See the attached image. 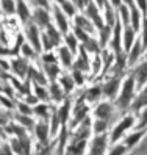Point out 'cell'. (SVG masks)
<instances>
[{"mask_svg": "<svg viewBox=\"0 0 147 155\" xmlns=\"http://www.w3.org/2000/svg\"><path fill=\"white\" fill-rule=\"evenodd\" d=\"M145 125H147V107L144 108V111L141 113V122H139L138 127H139V129H144Z\"/></svg>", "mask_w": 147, "mask_h": 155, "instance_id": "obj_50", "label": "cell"}, {"mask_svg": "<svg viewBox=\"0 0 147 155\" xmlns=\"http://www.w3.org/2000/svg\"><path fill=\"white\" fill-rule=\"evenodd\" d=\"M72 21H74V27H77V28L86 31V33H88V35H91V36H93V33L96 31L94 24L91 22V21L88 19V17H86L83 13H77L75 16L72 17Z\"/></svg>", "mask_w": 147, "mask_h": 155, "instance_id": "obj_13", "label": "cell"}, {"mask_svg": "<svg viewBox=\"0 0 147 155\" xmlns=\"http://www.w3.org/2000/svg\"><path fill=\"white\" fill-rule=\"evenodd\" d=\"M22 33H24V36H25V41L28 42L38 53H42V47H41V30L38 28V27H36V25L30 21L28 24L24 25Z\"/></svg>", "mask_w": 147, "mask_h": 155, "instance_id": "obj_2", "label": "cell"}, {"mask_svg": "<svg viewBox=\"0 0 147 155\" xmlns=\"http://www.w3.org/2000/svg\"><path fill=\"white\" fill-rule=\"evenodd\" d=\"M41 61H42V64H58L57 52H42Z\"/></svg>", "mask_w": 147, "mask_h": 155, "instance_id": "obj_38", "label": "cell"}, {"mask_svg": "<svg viewBox=\"0 0 147 155\" xmlns=\"http://www.w3.org/2000/svg\"><path fill=\"white\" fill-rule=\"evenodd\" d=\"M111 6H114V8H119L122 5V0H111V3H109Z\"/></svg>", "mask_w": 147, "mask_h": 155, "instance_id": "obj_52", "label": "cell"}, {"mask_svg": "<svg viewBox=\"0 0 147 155\" xmlns=\"http://www.w3.org/2000/svg\"><path fill=\"white\" fill-rule=\"evenodd\" d=\"M42 68H44V71H42L44 75L47 80H50V83L52 81H57L58 77L63 74L60 64H42Z\"/></svg>", "mask_w": 147, "mask_h": 155, "instance_id": "obj_21", "label": "cell"}, {"mask_svg": "<svg viewBox=\"0 0 147 155\" xmlns=\"http://www.w3.org/2000/svg\"><path fill=\"white\" fill-rule=\"evenodd\" d=\"M106 143H108V138H106L105 133L96 135L93 138V141H91V144H89L88 155H103L105 149H106Z\"/></svg>", "mask_w": 147, "mask_h": 155, "instance_id": "obj_12", "label": "cell"}, {"mask_svg": "<svg viewBox=\"0 0 147 155\" xmlns=\"http://www.w3.org/2000/svg\"><path fill=\"white\" fill-rule=\"evenodd\" d=\"M72 33L75 35V38L78 39V42L80 44H83V42H86L89 38H91V35H88L86 31H83V30H80V28H77V27H72Z\"/></svg>", "mask_w": 147, "mask_h": 155, "instance_id": "obj_41", "label": "cell"}, {"mask_svg": "<svg viewBox=\"0 0 147 155\" xmlns=\"http://www.w3.org/2000/svg\"><path fill=\"white\" fill-rule=\"evenodd\" d=\"M111 33H113V27H108V25H103L102 28L99 30V45L100 49H105L106 44L109 42V39H111Z\"/></svg>", "mask_w": 147, "mask_h": 155, "instance_id": "obj_24", "label": "cell"}, {"mask_svg": "<svg viewBox=\"0 0 147 155\" xmlns=\"http://www.w3.org/2000/svg\"><path fill=\"white\" fill-rule=\"evenodd\" d=\"M8 122H10V113L5 108H0V127H5Z\"/></svg>", "mask_w": 147, "mask_h": 155, "instance_id": "obj_47", "label": "cell"}, {"mask_svg": "<svg viewBox=\"0 0 147 155\" xmlns=\"http://www.w3.org/2000/svg\"><path fill=\"white\" fill-rule=\"evenodd\" d=\"M135 6L142 16H147V0H135Z\"/></svg>", "mask_w": 147, "mask_h": 155, "instance_id": "obj_46", "label": "cell"}, {"mask_svg": "<svg viewBox=\"0 0 147 155\" xmlns=\"http://www.w3.org/2000/svg\"><path fill=\"white\" fill-rule=\"evenodd\" d=\"M16 122L19 124V125H22L25 130H33L34 129V119L31 116H25V114H19L17 113V116H16Z\"/></svg>", "mask_w": 147, "mask_h": 155, "instance_id": "obj_31", "label": "cell"}, {"mask_svg": "<svg viewBox=\"0 0 147 155\" xmlns=\"http://www.w3.org/2000/svg\"><path fill=\"white\" fill-rule=\"evenodd\" d=\"M2 16L3 14H2V10H0V27H2Z\"/></svg>", "mask_w": 147, "mask_h": 155, "instance_id": "obj_55", "label": "cell"}, {"mask_svg": "<svg viewBox=\"0 0 147 155\" xmlns=\"http://www.w3.org/2000/svg\"><path fill=\"white\" fill-rule=\"evenodd\" d=\"M49 94H50V99L53 100V102H57V104H61L64 100V91L60 86L58 81H52V83H50Z\"/></svg>", "mask_w": 147, "mask_h": 155, "instance_id": "obj_23", "label": "cell"}, {"mask_svg": "<svg viewBox=\"0 0 147 155\" xmlns=\"http://www.w3.org/2000/svg\"><path fill=\"white\" fill-rule=\"evenodd\" d=\"M80 45H81V47H83L88 53H96V55H97V53L100 52V45H99V42L93 38V36H91V38H89L86 42L80 44Z\"/></svg>", "mask_w": 147, "mask_h": 155, "instance_id": "obj_36", "label": "cell"}, {"mask_svg": "<svg viewBox=\"0 0 147 155\" xmlns=\"http://www.w3.org/2000/svg\"><path fill=\"white\" fill-rule=\"evenodd\" d=\"M42 31L49 36V39L53 42V45H55L57 49H58L60 45L63 44V35L58 31V28H57V27H55L53 24H50V25L47 27V28H44Z\"/></svg>", "mask_w": 147, "mask_h": 155, "instance_id": "obj_20", "label": "cell"}, {"mask_svg": "<svg viewBox=\"0 0 147 155\" xmlns=\"http://www.w3.org/2000/svg\"><path fill=\"white\" fill-rule=\"evenodd\" d=\"M64 2H66V0H53V5H58V6H60V5H63Z\"/></svg>", "mask_w": 147, "mask_h": 155, "instance_id": "obj_53", "label": "cell"}, {"mask_svg": "<svg viewBox=\"0 0 147 155\" xmlns=\"http://www.w3.org/2000/svg\"><path fill=\"white\" fill-rule=\"evenodd\" d=\"M2 93H3V83L0 81V94H2Z\"/></svg>", "mask_w": 147, "mask_h": 155, "instance_id": "obj_54", "label": "cell"}, {"mask_svg": "<svg viewBox=\"0 0 147 155\" xmlns=\"http://www.w3.org/2000/svg\"><path fill=\"white\" fill-rule=\"evenodd\" d=\"M119 88H121V80H119V77H113L109 81L102 85V94L106 96L108 99H113L117 94Z\"/></svg>", "mask_w": 147, "mask_h": 155, "instance_id": "obj_16", "label": "cell"}, {"mask_svg": "<svg viewBox=\"0 0 147 155\" xmlns=\"http://www.w3.org/2000/svg\"><path fill=\"white\" fill-rule=\"evenodd\" d=\"M89 2H91V0H75V5H77L78 10H85V6H86Z\"/></svg>", "mask_w": 147, "mask_h": 155, "instance_id": "obj_51", "label": "cell"}, {"mask_svg": "<svg viewBox=\"0 0 147 155\" xmlns=\"http://www.w3.org/2000/svg\"><path fill=\"white\" fill-rule=\"evenodd\" d=\"M17 111L19 114H25V116H31L33 114V107H30L25 102H17Z\"/></svg>", "mask_w": 147, "mask_h": 155, "instance_id": "obj_43", "label": "cell"}, {"mask_svg": "<svg viewBox=\"0 0 147 155\" xmlns=\"http://www.w3.org/2000/svg\"><path fill=\"white\" fill-rule=\"evenodd\" d=\"M33 114H36L39 119H49L50 116V107L44 102H38L33 107Z\"/></svg>", "mask_w": 147, "mask_h": 155, "instance_id": "obj_29", "label": "cell"}, {"mask_svg": "<svg viewBox=\"0 0 147 155\" xmlns=\"http://www.w3.org/2000/svg\"><path fill=\"white\" fill-rule=\"evenodd\" d=\"M0 155H14V152L10 147V144H6V143L0 144Z\"/></svg>", "mask_w": 147, "mask_h": 155, "instance_id": "obj_49", "label": "cell"}, {"mask_svg": "<svg viewBox=\"0 0 147 155\" xmlns=\"http://www.w3.org/2000/svg\"><path fill=\"white\" fill-rule=\"evenodd\" d=\"M72 80H74V83H75L77 86H81L85 83V77H83V72H80V71H75V69H72V74H70Z\"/></svg>", "mask_w": 147, "mask_h": 155, "instance_id": "obj_44", "label": "cell"}, {"mask_svg": "<svg viewBox=\"0 0 147 155\" xmlns=\"http://www.w3.org/2000/svg\"><path fill=\"white\" fill-rule=\"evenodd\" d=\"M141 28H142V38H141V42H142V47L145 49V47H147V16L142 17Z\"/></svg>", "mask_w": 147, "mask_h": 155, "instance_id": "obj_45", "label": "cell"}, {"mask_svg": "<svg viewBox=\"0 0 147 155\" xmlns=\"http://www.w3.org/2000/svg\"><path fill=\"white\" fill-rule=\"evenodd\" d=\"M30 6L31 8H44V10H52V5H50V0H30Z\"/></svg>", "mask_w": 147, "mask_h": 155, "instance_id": "obj_42", "label": "cell"}, {"mask_svg": "<svg viewBox=\"0 0 147 155\" xmlns=\"http://www.w3.org/2000/svg\"><path fill=\"white\" fill-rule=\"evenodd\" d=\"M135 35H136V31L132 28L130 25L122 27V50H124V52H128V50L132 49V45H133L135 41H136Z\"/></svg>", "mask_w": 147, "mask_h": 155, "instance_id": "obj_15", "label": "cell"}, {"mask_svg": "<svg viewBox=\"0 0 147 155\" xmlns=\"http://www.w3.org/2000/svg\"><path fill=\"white\" fill-rule=\"evenodd\" d=\"M31 22L39 30H44L52 24V13L44 8H31Z\"/></svg>", "mask_w": 147, "mask_h": 155, "instance_id": "obj_5", "label": "cell"}, {"mask_svg": "<svg viewBox=\"0 0 147 155\" xmlns=\"http://www.w3.org/2000/svg\"><path fill=\"white\" fill-rule=\"evenodd\" d=\"M144 136V132L141 130V132H136V133H133V135H130V136H127V140H125V146H127V149H132V147H135L136 146V143L139 141L141 138Z\"/></svg>", "mask_w": 147, "mask_h": 155, "instance_id": "obj_39", "label": "cell"}, {"mask_svg": "<svg viewBox=\"0 0 147 155\" xmlns=\"http://www.w3.org/2000/svg\"><path fill=\"white\" fill-rule=\"evenodd\" d=\"M94 114H96L97 119H102V121H106V122H108V119H109V117H111V114H113V107H111V104H109V102L99 104L97 108H96V111H94Z\"/></svg>", "mask_w": 147, "mask_h": 155, "instance_id": "obj_18", "label": "cell"}, {"mask_svg": "<svg viewBox=\"0 0 147 155\" xmlns=\"http://www.w3.org/2000/svg\"><path fill=\"white\" fill-rule=\"evenodd\" d=\"M0 136H3V127H0Z\"/></svg>", "mask_w": 147, "mask_h": 155, "instance_id": "obj_56", "label": "cell"}, {"mask_svg": "<svg viewBox=\"0 0 147 155\" xmlns=\"http://www.w3.org/2000/svg\"><path fill=\"white\" fill-rule=\"evenodd\" d=\"M133 77H135V83L138 86H144L145 85V81H147V60L142 61L141 64L135 69Z\"/></svg>", "mask_w": 147, "mask_h": 155, "instance_id": "obj_19", "label": "cell"}, {"mask_svg": "<svg viewBox=\"0 0 147 155\" xmlns=\"http://www.w3.org/2000/svg\"><path fill=\"white\" fill-rule=\"evenodd\" d=\"M36 138L41 144H45L49 141V136H50V124L49 119H39L34 122V129H33Z\"/></svg>", "mask_w": 147, "mask_h": 155, "instance_id": "obj_10", "label": "cell"}, {"mask_svg": "<svg viewBox=\"0 0 147 155\" xmlns=\"http://www.w3.org/2000/svg\"><path fill=\"white\" fill-rule=\"evenodd\" d=\"M103 22L108 27H114V24L117 22V16L114 13V8L109 3H106L105 8H103Z\"/></svg>", "mask_w": 147, "mask_h": 155, "instance_id": "obj_28", "label": "cell"}, {"mask_svg": "<svg viewBox=\"0 0 147 155\" xmlns=\"http://www.w3.org/2000/svg\"><path fill=\"white\" fill-rule=\"evenodd\" d=\"M78 57H77V60H74V64H72V69H75V71H80V72H88V71H91V58H89V55H88V52L81 47H78Z\"/></svg>", "mask_w": 147, "mask_h": 155, "instance_id": "obj_9", "label": "cell"}, {"mask_svg": "<svg viewBox=\"0 0 147 155\" xmlns=\"http://www.w3.org/2000/svg\"><path fill=\"white\" fill-rule=\"evenodd\" d=\"M33 91H34V97L41 100V102H47V100H50V94H49V89L45 86H41V85H33Z\"/></svg>", "mask_w": 147, "mask_h": 155, "instance_id": "obj_32", "label": "cell"}, {"mask_svg": "<svg viewBox=\"0 0 147 155\" xmlns=\"http://www.w3.org/2000/svg\"><path fill=\"white\" fill-rule=\"evenodd\" d=\"M63 45H66V47L72 52V53H77L78 52V47H80V42L78 39L75 38V35L72 31H69L66 36H63Z\"/></svg>", "mask_w": 147, "mask_h": 155, "instance_id": "obj_27", "label": "cell"}, {"mask_svg": "<svg viewBox=\"0 0 147 155\" xmlns=\"http://www.w3.org/2000/svg\"><path fill=\"white\" fill-rule=\"evenodd\" d=\"M16 16L22 25L31 21V6L28 0H16Z\"/></svg>", "mask_w": 147, "mask_h": 155, "instance_id": "obj_8", "label": "cell"}, {"mask_svg": "<svg viewBox=\"0 0 147 155\" xmlns=\"http://www.w3.org/2000/svg\"><path fill=\"white\" fill-rule=\"evenodd\" d=\"M133 124H135V117H133V116H125L124 119L113 129L111 136H109V141H111V143L117 141V140L124 135V132H127L130 127H133Z\"/></svg>", "mask_w": 147, "mask_h": 155, "instance_id": "obj_11", "label": "cell"}, {"mask_svg": "<svg viewBox=\"0 0 147 155\" xmlns=\"http://www.w3.org/2000/svg\"><path fill=\"white\" fill-rule=\"evenodd\" d=\"M60 8H61V11L66 14L67 17H74L77 13H78V8H77V5L74 3V2H70V0H66L63 5H60Z\"/></svg>", "mask_w": 147, "mask_h": 155, "instance_id": "obj_34", "label": "cell"}, {"mask_svg": "<svg viewBox=\"0 0 147 155\" xmlns=\"http://www.w3.org/2000/svg\"><path fill=\"white\" fill-rule=\"evenodd\" d=\"M106 125H108L106 121L96 119L94 124H93V132H94L96 135H102V133H105V130H106Z\"/></svg>", "mask_w": 147, "mask_h": 155, "instance_id": "obj_40", "label": "cell"}, {"mask_svg": "<svg viewBox=\"0 0 147 155\" xmlns=\"http://www.w3.org/2000/svg\"><path fill=\"white\" fill-rule=\"evenodd\" d=\"M88 113H89V108L85 104V97H81L78 102L75 104V107L72 108V113H70L72 114V121H70L69 127H70V129H75L77 125H80L88 117Z\"/></svg>", "mask_w": 147, "mask_h": 155, "instance_id": "obj_4", "label": "cell"}, {"mask_svg": "<svg viewBox=\"0 0 147 155\" xmlns=\"http://www.w3.org/2000/svg\"><path fill=\"white\" fill-rule=\"evenodd\" d=\"M28 2H30V0H28Z\"/></svg>", "mask_w": 147, "mask_h": 155, "instance_id": "obj_57", "label": "cell"}, {"mask_svg": "<svg viewBox=\"0 0 147 155\" xmlns=\"http://www.w3.org/2000/svg\"><path fill=\"white\" fill-rule=\"evenodd\" d=\"M142 50H144V47H142L141 39H136L135 44L132 45V49L128 50V61H127V64H135V63L138 61V58L141 57Z\"/></svg>", "mask_w": 147, "mask_h": 155, "instance_id": "obj_22", "label": "cell"}, {"mask_svg": "<svg viewBox=\"0 0 147 155\" xmlns=\"http://www.w3.org/2000/svg\"><path fill=\"white\" fill-rule=\"evenodd\" d=\"M142 107H147V88H144L142 93L132 102L133 110H139V108H142Z\"/></svg>", "mask_w": 147, "mask_h": 155, "instance_id": "obj_37", "label": "cell"}, {"mask_svg": "<svg viewBox=\"0 0 147 155\" xmlns=\"http://www.w3.org/2000/svg\"><path fill=\"white\" fill-rule=\"evenodd\" d=\"M57 58H58V63L61 64V68H66V69H72V64H74V53L66 47V45H60L57 49Z\"/></svg>", "mask_w": 147, "mask_h": 155, "instance_id": "obj_14", "label": "cell"}, {"mask_svg": "<svg viewBox=\"0 0 147 155\" xmlns=\"http://www.w3.org/2000/svg\"><path fill=\"white\" fill-rule=\"evenodd\" d=\"M135 77L133 74L128 75L124 81V85L121 88V96L117 97V105L122 108V110H125V108L130 105L133 102V94H135Z\"/></svg>", "mask_w": 147, "mask_h": 155, "instance_id": "obj_1", "label": "cell"}, {"mask_svg": "<svg viewBox=\"0 0 147 155\" xmlns=\"http://www.w3.org/2000/svg\"><path fill=\"white\" fill-rule=\"evenodd\" d=\"M28 68H30V63H28L27 58H24L21 55L10 58V71H13L19 78H25L27 77V74H28Z\"/></svg>", "mask_w": 147, "mask_h": 155, "instance_id": "obj_6", "label": "cell"}, {"mask_svg": "<svg viewBox=\"0 0 147 155\" xmlns=\"http://www.w3.org/2000/svg\"><path fill=\"white\" fill-rule=\"evenodd\" d=\"M100 96H102V86L97 85V86L89 88L85 93V100H88V102H96V100L100 99Z\"/></svg>", "mask_w": 147, "mask_h": 155, "instance_id": "obj_33", "label": "cell"}, {"mask_svg": "<svg viewBox=\"0 0 147 155\" xmlns=\"http://www.w3.org/2000/svg\"><path fill=\"white\" fill-rule=\"evenodd\" d=\"M125 152H127V146L125 144H117L111 149V152H109L108 155H124Z\"/></svg>", "mask_w": 147, "mask_h": 155, "instance_id": "obj_48", "label": "cell"}, {"mask_svg": "<svg viewBox=\"0 0 147 155\" xmlns=\"http://www.w3.org/2000/svg\"><path fill=\"white\" fill-rule=\"evenodd\" d=\"M50 13H52V19L55 21L53 25L57 27L58 31H60L63 36H66V35L70 31V22H69V17L61 11V8H60L58 5H52Z\"/></svg>", "mask_w": 147, "mask_h": 155, "instance_id": "obj_3", "label": "cell"}, {"mask_svg": "<svg viewBox=\"0 0 147 155\" xmlns=\"http://www.w3.org/2000/svg\"><path fill=\"white\" fill-rule=\"evenodd\" d=\"M58 111V119H60V124L61 125H66L67 121H69V116L72 113V105H70V100L69 99H64L61 105L57 108Z\"/></svg>", "mask_w": 147, "mask_h": 155, "instance_id": "obj_17", "label": "cell"}, {"mask_svg": "<svg viewBox=\"0 0 147 155\" xmlns=\"http://www.w3.org/2000/svg\"><path fill=\"white\" fill-rule=\"evenodd\" d=\"M19 55H21V57H24V58H27V60H30V58H34L36 55H39V53L36 52V50L31 47V45L25 41V42L22 44L21 50H19Z\"/></svg>", "mask_w": 147, "mask_h": 155, "instance_id": "obj_35", "label": "cell"}, {"mask_svg": "<svg viewBox=\"0 0 147 155\" xmlns=\"http://www.w3.org/2000/svg\"><path fill=\"white\" fill-rule=\"evenodd\" d=\"M0 10L3 16L16 14V0H0Z\"/></svg>", "mask_w": 147, "mask_h": 155, "instance_id": "obj_30", "label": "cell"}, {"mask_svg": "<svg viewBox=\"0 0 147 155\" xmlns=\"http://www.w3.org/2000/svg\"><path fill=\"white\" fill-rule=\"evenodd\" d=\"M109 45H111V52L114 55L124 52L122 50V24L117 19V22L113 27V33H111V39H109Z\"/></svg>", "mask_w": 147, "mask_h": 155, "instance_id": "obj_7", "label": "cell"}, {"mask_svg": "<svg viewBox=\"0 0 147 155\" xmlns=\"http://www.w3.org/2000/svg\"><path fill=\"white\" fill-rule=\"evenodd\" d=\"M58 83H60V86L63 88L64 94L72 93L74 88H75V83H74V80H72L70 74H61V75L58 77Z\"/></svg>", "mask_w": 147, "mask_h": 155, "instance_id": "obj_26", "label": "cell"}, {"mask_svg": "<svg viewBox=\"0 0 147 155\" xmlns=\"http://www.w3.org/2000/svg\"><path fill=\"white\" fill-rule=\"evenodd\" d=\"M141 22H142V14L139 13V10L135 5L130 6V27L135 31H139Z\"/></svg>", "mask_w": 147, "mask_h": 155, "instance_id": "obj_25", "label": "cell"}]
</instances>
